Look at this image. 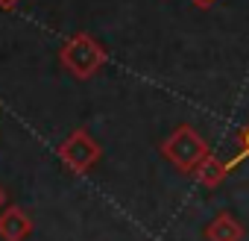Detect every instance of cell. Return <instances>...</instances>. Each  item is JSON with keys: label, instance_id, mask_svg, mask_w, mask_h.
<instances>
[{"label": "cell", "instance_id": "cell-7", "mask_svg": "<svg viewBox=\"0 0 249 241\" xmlns=\"http://www.w3.org/2000/svg\"><path fill=\"white\" fill-rule=\"evenodd\" d=\"M237 144H240V150H237V156L229 162L231 168H237L243 159H249V120H246V124H243V130H240V136H237Z\"/></svg>", "mask_w": 249, "mask_h": 241}, {"label": "cell", "instance_id": "cell-6", "mask_svg": "<svg viewBox=\"0 0 249 241\" xmlns=\"http://www.w3.org/2000/svg\"><path fill=\"white\" fill-rule=\"evenodd\" d=\"M229 171H231V165H223V162L211 153V156L202 162V168L196 171V177H194V180H196L202 188H217V185L229 177Z\"/></svg>", "mask_w": 249, "mask_h": 241}, {"label": "cell", "instance_id": "cell-4", "mask_svg": "<svg viewBox=\"0 0 249 241\" xmlns=\"http://www.w3.org/2000/svg\"><path fill=\"white\" fill-rule=\"evenodd\" d=\"M33 232V218L21 206H6L0 212V241H27Z\"/></svg>", "mask_w": 249, "mask_h": 241}, {"label": "cell", "instance_id": "cell-10", "mask_svg": "<svg viewBox=\"0 0 249 241\" xmlns=\"http://www.w3.org/2000/svg\"><path fill=\"white\" fill-rule=\"evenodd\" d=\"M6 209V191H3V185H0V212Z\"/></svg>", "mask_w": 249, "mask_h": 241}, {"label": "cell", "instance_id": "cell-5", "mask_svg": "<svg viewBox=\"0 0 249 241\" xmlns=\"http://www.w3.org/2000/svg\"><path fill=\"white\" fill-rule=\"evenodd\" d=\"M202 235H205V241H243L246 229H243V223H240L231 212H217V215L205 223Z\"/></svg>", "mask_w": 249, "mask_h": 241}, {"label": "cell", "instance_id": "cell-9", "mask_svg": "<svg viewBox=\"0 0 249 241\" xmlns=\"http://www.w3.org/2000/svg\"><path fill=\"white\" fill-rule=\"evenodd\" d=\"M21 0H0V9H12V6H18Z\"/></svg>", "mask_w": 249, "mask_h": 241}, {"label": "cell", "instance_id": "cell-3", "mask_svg": "<svg viewBox=\"0 0 249 241\" xmlns=\"http://www.w3.org/2000/svg\"><path fill=\"white\" fill-rule=\"evenodd\" d=\"M59 159H62V165L73 174V177H82V174H88L97 162H100V156H103V150H100V144H97V139L88 133V130H73L62 144H59Z\"/></svg>", "mask_w": 249, "mask_h": 241}, {"label": "cell", "instance_id": "cell-1", "mask_svg": "<svg viewBox=\"0 0 249 241\" xmlns=\"http://www.w3.org/2000/svg\"><path fill=\"white\" fill-rule=\"evenodd\" d=\"M161 156L185 177H196V171L202 168V162L211 156L208 141L191 127V124H179L164 141H161Z\"/></svg>", "mask_w": 249, "mask_h": 241}, {"label": "cell", "instance_id": "cell-2", "mask_svg": "<svg viewBox=\"0 0 249 241\" xmlns=\"http://www.w3.org/2000/svg\"><path fill=\"white\" fill-rule=\"evenodd\" d=\"M59 62L65 65V71H68L71 77H76V80H91L94 74H100V71L106 68L108 53H106V47H103L94 36L76 33V36H71V39L62 44Z\"/></svg>", "mask_w": 249, "mask_h": 241}, {"label": "cell", "instance_id": "cell-8", "mask_svg": "<svg viewBox=\"0 0 249 241\" xmlns=\"http://www.w3.org/2000/svg\"><path fill=\"white\" fill-rule=\"evenodd\" d=\"M191 3H196L199 9H208V6H214V3H217V0H191Z\"/></svg>", "mask_w": 249, "mask_h": 241}]
</instances>
